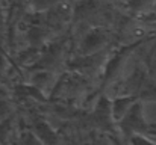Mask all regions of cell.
<instances>
[{"label": "cell", "mask_w": 156, "mask_h": 145, "mask_svg": "<svg viewBox=\"0 0 156 145\" xmlns=\"http://www.w3.org/2000/svg\"><path fill=\"white\" fill-rule=\"evenodd\" d=\"M100 41H102L100 33H91V35H88V38H87L85 44H87V47L88 48H93V47H96Z\"/></svg>", "instance_id": "cell-3"}, {"label": "cell", "mask_w": 156, "mask_h": 145, "mask_svg": "<svg viewBox=\"0 0 156 145\" xmlns=\"http://www.w3.org/2000/svg\"><path fill=\"white\" fill-rule=\"evenodd\" d=\"M135 98L141 101H156V82L144 77L135 94Z\"/></svg>", "instance_id": "cell-1"}, {"label": "cell", "mask_w": 156, "mask_h": 145, "mask_svg": "<svg viewBox=\"0 0 156 145\" xmlns=\"http://www.w3.org/2000/svg\"><path fill=\"white\" fill-rule=\"evenodd\" d=\"M129 141H130V145H156L155 142L149 141L146 136H141V135H135Z\"/></svg>", "instance_id": "cell-2"}, {"label": "cell", "mask_w": 156, "mask_h": 145, "mask_svg": "<svg viewBox=\"0 0 156 145\" xmlns=\"http://www.w3.org/2000/svg\"><path fill=\"white\" fill-rule=\"evenodd\" d=\"M150 0H129V6L133 8V9H140L143 8L144 5H147Z\"/></svg>", "instance_id": "cell-4"}]
</instances>
